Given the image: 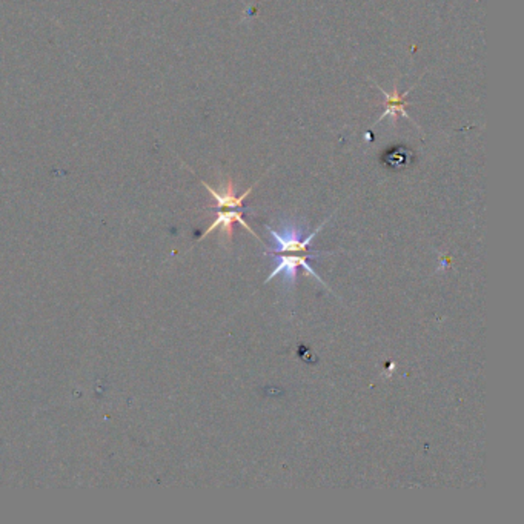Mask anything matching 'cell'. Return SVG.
Wrapping results in <instances>:
<instances>
[{
    "label": "cell",
    "mask_w": 524,
    "mask_h": 524,
    "mask_svg": "<svg viewBox=\"0 0 524 524\" xmlns=\"http://www.w3.org/2000/svg\"><path fill=\"white\" fill-rule=\"evenodd\" d=\"M268 257L272 258V272L266 278V283L271 281L272 278H276L277 276H281V281L286 288H292L296 285L297 281V276H298V269L303 268L308 274H311L316 280H318L320 283L326 285L321 277L317 274L316 269L312 268L308 263V258L317 257V253H311V254H268Z\"/></svg>",
    "instance_id": "cell-2"
},
{
    "label": "cell",
    "mask_w": 524,
    "mask_h": 524,
    "mask_svg": "<svg viewBox=\"0 0 524 524\" xmlns=\"http://www.w3.org/2000/svg\"><path fill=\"white\" fill-rule=\"evenodd\" d=\"M203 185H205V188L209 191L211 196L214 197V200H216V203H217V208H218V209H221V208H229V209L240 208L241 205H243V200L249 196L251 191L254 189V186H251V188H249L248 191H245V193L241 194V196H236L234 183H233V180H231V178L226 181L225 186H223V189H221V191H216L214 188H211L208 183H205V181H203Z\"/></svg>",
    "instance_id": "cell-4"
},
{
    "label": "cell",
    "mask_w": 524,
    "mask_h": 524,
    "mask_svg": "<svg viewBox=\"0 0 524 524\" xmlns=\"http://www.w3.org/2000/svg\"><path fill=\"white\" fill-rule=\"evenodd\" d=\"M234 221H237V223H240L241 226H243L245 229H248L251 234H254L257 237V234L254 233L253 229L249 228V225L246 223V221L243 220V216H241V213H238V211H233V209H228V211H218L217 213V217L214 220V223L211 225L203 236H208L209 233H213V231H216L217 228H220V231H223V233L231 238L233 237V223ZM258 238V237H257Z\"/></svg>",
    "instance_id": "cell-5"
},
{
    "label": "cell",
    "mask_w": 524,
    "mask_h": 524,
    "mask_svg": "<svg viewBox=\"0 0 524 524\" xmlns=\"http://www.w3.org/2000/svg\"><path fill=\"white\" fill-rule=\"evenodd\" d=\"M412 158V154L408 151V148H394L392 151H388L386 156H385V163L391 168L394 169H400V168H405Z\"/></svg>",
    "instance_id": "cell-6"
},
{
    "label": "cell",
    "mask_w": 524,
    "mask_h": 524,
    "mask_svg": "<svg viewBox=\"0 0 524 524\" xmlns=\"http://www.w3.org/2000/svg\"><path fill=\"white\" fill-rule=\"evenodd\" d=\"M328 221V220H326ZM323 221L316 231L308 233L306 226L298 225L294 220H283L280 223L278 229L266 226L268 233L271 236L272 246L265 251V256L268 254H311L309 246L312 240L320 233V229L326 225ZM314 253V251H312Z\"/></svg>",
    "instance_id": "cell-1"
},
{
    "label": "cell",
    "mask_w": 524,
    "mask_h": 524,
    "mask_svg": "<svg viewBox=\"0 0 524 524\" xmlns=\"http://www.w3.org/2000/svg\"><path fill=\"white\" fill-rule=\"evenodd\" d=\"M377 88L381 91V93L383 94H385V97H386V109H385V113H383L381 114V117L377 120V124L378 122H381V120L383 119H385V117H391L392 119V124H397V119L401 116V117H406V119H409V120H412V122H414V119H410L409 117V114L406 113V105H408V100H406V97H408V94L410 93V91H412V88L409 89V91H406V93H403V94H400V91H398V88H397V84L394 85V89H392V93L389 94L388 93V91H385V89H383V88H380L378 85H377Z\"/></svg>",
    "instance_id": "cell-3"
}]
</instances>
